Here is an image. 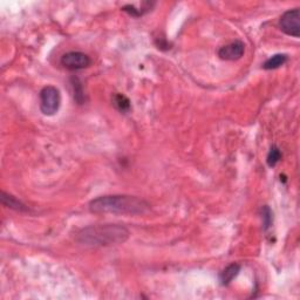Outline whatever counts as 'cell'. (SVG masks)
Returning <instances> with one entry per match:
<instances>
[{
  "instance_id": "cell-8",
  "label": "cell",
  "mask_w": 300,
  "mask_h": 300,
  "mask_svg": "<svg viewBox=\"0 0 300 300\" xmlns=\"http://www.w3.org/2000/svg\"><path fill=\"white\" fill-rule=\"evenodd\" d=\"M240 272V265L236 264V263H232L229 266L222 271L221 274H219V280H221V284L223 286H228V285L231 283V281L235 279V278L238 276Z\"/></svg>"
},
{
  "instance_id": "cell-5",
  "label": "cell",
  "mask_w": 300,
  "mask_h": 300,
  "mask_svg": "<svg viewBox=\"0 0 300 300\" xmlns=\"http://www.w3.org/2000/svg\"><path fill=\"white\" fill-rule=\"evenodd\" d=\"M91 59L88 54L82 52H72L65 53L61 57L60 64L62 67H65L68 71H81V69H86L90 67Z\"/></svg>"
},
{
  "instance_id": "cell-13",
  "label": "cell",
  "mask_w": 300,
  "mask_h": 300,
  "mask_svg": "<svg viewBox=\"0 0 300 300\" xmlns=\"http://www.w3.org/2000/svg\"><path fill=\"white\" fill-rule=\"evenodd\" d=\"M262 219H263V230L266 231L271 228L273 223V212L268 206L262 208Z\"/></svg>"
},
{
  "instance_id": "cell-9",
  "label": "cell",
  "mask_w": 300,
  "mask_h": 300,
  "mask_svg": "<svg viewBox=\"0 0 300 300\" xmlns=\"http://www.w3.org/2000/svg\"><path fill=\"white\" fill-rule=\"evenodd\" d=\"M112 104L122 114H128L131 111V102L124 94L115 93L112 96Z\"/></svg>"
},
{
  "instance_id": "cell-1",
  "label": "cell",
  "mask_w": 300,
  "mask_h": 300,
  "mask_svg": "<svg viewBox=\"0 0 300 300\" xmlns=\"http://www.w3.org/2000/svg\"><path fill=\"white\" fill-rule=\"evenodd\" d=\"M88 208L93 214L137 216L147 214L152 209V206L137 196L105 195L90 201Z\"/></svg>"
},
{
  "instance_id": "cell-12",
  "label": "cell",
  "mask_w": 300,
  "mask_h": 300,
  "mask_svg": "<svg viewBox=\"0 0 300 300\" xmlns=\"http://www.w3.org/2000/svg\"><path fill=\"white\" fill-rule=\"evenodd\" d=\"M280 160H281L280 149L278 148L277 145H272V147H271L269 150L268 156H266V163H268V166L270 168H273V167H276L278 163H279Z\"/></svg>"
},
{
  "instance_id": "cell-14",
  "label": "cell",
  "mask_w": 300,
  "mask_h": 300,
  "mask_svg": "<svg viewBox=\"0 0 300 300\" xmlns=\"http://www.w3.org/2000/svg\"><path fill=\"white\" fill-rule=\"evenodd\" d=\"M156 45L159 46L160 49H170V43L167 41V40L164 39H160V40H156Z\"/></svg>"
},
{
  "instance_id": "cell-6",
  "label": "cell",
  "mask_w": 300,
  "mask_h": 300,
  "mask_svg": "<svg viewBox=\"0 0 300 300\" xmlns=\"http://www.w3.org/2000/svg\"><path fill=\"white\" fill-rule=\"evenodd\" d=\"M245 53V45L240 40H236L228 43V45L221 47L218 49L219 59L224 61H237L241 59Z\"/></svg>"
},
{
  "instance_id": "cell-11",
  "label": "cell",
  "mask_w": 300,
  "mask_h": 300,
  "mask_svg": "<svg viewBox=\"0 0 300 300\" xmlns=\"http://www.w3.org/2000/svg\"><path fill=\"white\" fill-rule=\"evenodd\" d=\"M72 87L74 91V98L79 105L85 102V90L82 88V83L78 78H72Z\"/></svg>"
},
{
  "instance_id": "cell-2",
  "label": "cell",
  "mask_w": 300,
  "mask_h": 300,
  "mask_svg": "<svg viewBox=\"0 0 300 300\" xmlns=\"http://www.w3.org/2000/svg\"><path fill=\"white\" fill-rule=\"evenodd\" d=\"M129 230L120 224L90 225L80 230L76 235L78 243L85 246H111L127 241L129 238Z\"/></svg>"
},
{
  "instance_id": "cell-4",
  "label": "cell",
  "mask_w": 300,
  "mask_h": 300,
  "mask_svg": "<svg viewBox=\"0 0 300 300\" xmlns=\"http://www.w3.org/2000/svg\"><path fill=\"white\" fill-rule=\"evenodd\" d=\"M278 25H279L280 31L285 34L298 39L300 36V11L298 7L284 12Z\"/></svg>"
},
{
  "instance_id": "cell-10",
  "label": "cell",
  "mask_w": 300,
  "mask_h": 300,
  "mask_svg": "<svg viewBox=\"0 0 300 300\" xmlns=\"http://www.w3.org/2000/svg\"><path fill=\"white\" fill-rule=\"evenodd\" d=\"M287 60L288 57L286 54H274L263 64V68L266 69V71H272V69H277L284 66Z\"/></svg>"
},
{
  "instance_id": "cell-3",
  "label": "cell",
  "mask_w": 300,
  "mask_h": 300,
  "mask_svg": "<svg viewBox=\"0 0 300 300\" xmlns=\"http://www.w3.org/2000/svg\"><path fill=\"white\" fill-rule=\"evenodd\" d=\"M40 111L43 115L53 116L59 111L61 106L60 90L54 86H46L40 90Z\"/></svg>"
},
{
  "instance_id": "cell-7",
  "label": "cell",
  "mask_w": 300,
  "mask_h": 300,
  "mask_svg": "<svg viewBox=\"0 0 300 300\" xmlns=\"http://www.w3.org/2000/svg\"><path fill=\"white\" fill-rule=\"evenodd\" d=\"M2 203L4 207L10 208V209L12 210H16L19 212L30 211L26 204H24L21 201L16 198V197L12 195H10V193H6L5 191H2Z\"/></svg>"
}]
</instances>
